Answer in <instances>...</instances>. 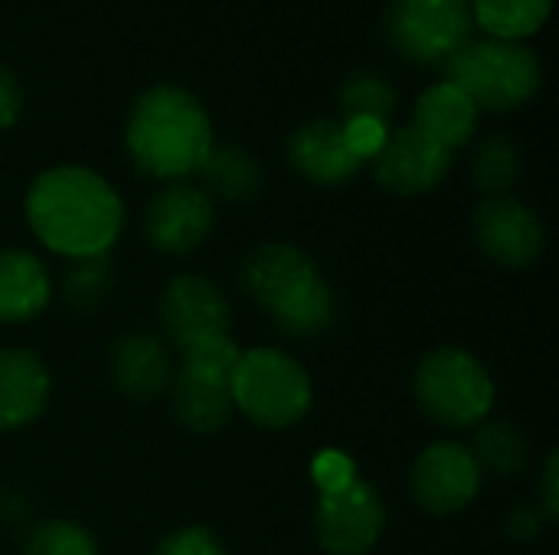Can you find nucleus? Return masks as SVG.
I'll use <instances>...</instances> for the list:
<instances>
[{"mask_svg": "<svg viewBox=\"0 0 559 555\" xmlns=\"http://www.w3.org/2000/svg\"><path fill=\"white\" fill-rule=\"evenodd\" d=\"M157 317L164 327V340L174 350H187L200 340L223 337L233 327L229 301L219 294V288L203 275H177L167 281Z\"/></svg>", "mask_w": 559, "mask_h": 555, "instance_id": "nucleus-9", "label": "nucleus"}, {"mask_svg": "<svg viewBox=\"0 0 559 555\" xmlns=\"http://www.w3.org/2000/svg\"><path fill=\"white\" fill-rule=\"evenodd\" d=\"M197 173L203 177L210 193L229 203H252L262 193V170L255 157H249L242 147H233V144H223V147L213 144V150L206 154Z\"/></svg>", "mask_w": 559, "mask_h": 555, "instance_id": "nucleus-20", "label": "nucleus"}, {"mask_svg": "<svg viewBox=\"0 0 559 555\" xmlns=\"http://www.w3.org/2000/svg\"><path fill=\"white\" fill-rule=\"evenodd\" d=\"M213 229V200L206 190L174 183L160 190L144 213V236L164 255H190Z\"/></svg>", "mask_w": 559, "mask_h": 555, "instance_id": "nucleus-12", "label": "nucleus"}, {"mask_svg": "<svg viewBox=\"0 0 559 555\" xmlns=\"http://www.w3.org/2000/svg\"><path fill=\"white\" fill-rule=\"evenodd\" d=\"M23 555H98L95 540L75 520H43L26 533Z\"/></svg>", "mask_w": 559, "mask_h": 555, "instance_id": "nucleus-27", "label": "nucleus"}, {"mask_svg": "<svg viewBox=\"0 0 559 555\" xmlns=\"http://www.w3.org/2000/svg\"><path fill=\"white\" fill-rule=\"evenodd\" d=\"M472 16L495 36L504 43H518L534 36L547 16L554 0H472Z\"/></svg>", "mask_w": 559, "mask_h": 555, "instance_id": "nucleus-22", "label": "nucleus"}, {"mask_svg": "<svg viewBox=\"0 0 559 555\" xmlns=\"http://www.w3.org/2000/svg\"><path fill=\"white\" fill-rule=\"evenodd\" d=\"M52 278L46 265L23 249L0 252V324H23L46 311Z\"/></svg>", "mask_w": 559, "mask_h": 555, "instance_id": "nucleus-17", "label": "nucleus"}, {"mask_svg": "<svg viewBox=\"0 0 559 555\" xmlns=\"http://www.w3.org/2000/svg\"><path fill=\"white\" fill-rule=\"evenodd\" d=\"M341 108L347 118H373V121L386 124V118L396 108V92L386 79L370 75V72H357L341 88Z\"/></svg>", "mask_w": 559, "mask_h": 555, "instance_id": "nucleus-26", "label": "nucleus"}, {"mask_svg": "<svg viewBox=\"0 0 559 555\" xmlns=\"http://www.w3.org/2000/svg\"><path fill=\"white\" fill-rule=\"evenodd\" d=\"M151 555H226V550L206 527H180L164 536Z\"/></svg>", "mask_w": 559, "mask_h": 555, "instance_id": "nucleus-28", "label": "nucleus"}, {"mask_svg": "<svg viewBox=\"0 0 559 555\" xmlns=\"http://www.w3.org/2000/svg\"><path fill=\"white\" fill-rule=\"evenodd\" d=\"M242 285L249 298L288 334L314 337L324 334L334 321L337 301L321 275L318 262L288 242L259 245L242 262Z\"/></svg>", "mask_w": 559, "mask_h": 555, "instance_id": "nucleus-3", "label": "nucleus"}, {"mask_svg": "<svg viewBox=\"0 0 559 555\" xmlns=\"http://www.w3.org/2000/svg\"><path fill=\"white\" fill-rule=\"evenodd\" d=\"M49 370L29 350H0V432L36 422L49 402Z\"/></svg>", "mask_w": 559, "mask_h": 555, "instance_id": "nucleus-16", "label": "nucleus"}, {"mask_svg": "<svg viewBox=\"0 0 559 555\" xmlns=\"http://www.w3.org/2000/svg\"><path fill=\"white\" fill-rule=\"evenodd\" d=\"M521 177L518 147L508 137H485L472 154V180L488 196H508Z\"/></svg>", "mask_w": 559, "mask_h": 555, "instance_id": "nucleus-25", "label": "nucleus"}, {"mask_svg": "<svg viewBox=\"0 0 559 555\" xmlns=\"http://www.w3.org/2000/svg\"><path fill=\"white\" fill-rule=\"evenodd\" d=\"M413 393L423 415L442 429H475L495 409L491 373L462 347L432 350L416 370Z\"/></svg>", "mask_w": 559, "mask_h": 555, "instance_id": "nucleus-5", "label": "nucleus"}, {"mask_svg": "<svg viewBox=\"0 0 559 555\" xmlns=\"http://www.w3.org/2000/svg\"><path fill=\"white\" fill-rule=\"evenodd\" d=\"M26 222L62 258L108 255L124 229V203L95 170L52 167L26 193Z\"/></svg>", "mask_w": 559, "mask_h": 555, "instance_id": "nucleus-1", "label": "nucleus"}, {"mask_svg": "<svg viewBox=\"0 0 559 555\" xmlns=\"http://www.w3.org/2000/svg\"><path fill=\"white\" fill-rule=\"evenodd\" d=\"M233 409H239L259 429H292L311 412V376L308 370L272 347L246 350L229 383Z\"/></svg>", "mask_w": 559, "mask_h": 555, "instance_id": "nucleus-4", "label": "nucleus"}, {"mask_svg": "<svg viewBox=\"0 0 559 555\" xmlns=\"http://www.w3.org/2000/svg\"><path fill=\"white\" fill-rule=\"evenodd\" d=\"M557 455H550L547 458V468H544V474H540V507H544V514L550 517V520H557L559 517V471H557Z\"/></svg>", "mask_w": 559, "mask_h": 555, "instance_id": "nucleus-32", "label": "nucleus"}, {"mask_svg": "<svg viewBox=\"0 0 559 555\" xmlns=\"http://www.w3.org/2000/svg\"><path fill=\"white\" fill-rule=\"evenodd\" d=\"M344 137L350 144V150L360 157V160H373L386 141V124L383 121H373V118H347L344 124Z\"/></svg>", "mask_w": 559, "mask_h": 555, "instance_id": "nucleus-29", "label": "nucleus"}, {"mask_svg": "<svg viewBox=\"0 0 559 555\" xmlns=\"http://www.w3.org/2000/svg\"><path fill=\"white\" fill-rule=\"evenodd\" d=\"M239 357H242V350L236 347V340L229 334L210 337V340H200V343L180 350L177 376L197 379V383H210V386H226L229 389Z\"/></svg>", "mask_w": 559, "mask_h": 555, "instance_id": "nucleus-24", "label": "nucleus"}, {"mask_svg": "<svg viewBox=\"0 0 559 555\" xmlns=\"http://www.w3.org/2000/svg\"><path fill=\"white\" fill-rule=\"evenodd\" d=\"M445 82L459 85L478 108L508 111L540 88V59L521 43H468L445 62Z\"/></svg>", "mask_w": 559, "mask_h": 555, "instance_id": "nucleus-6", "label": "nucleus"}, {"mask_svg": "<svg viewBox=\"0 0 559 555\" xmlns=\"http://www.w3.org/2000/svg\"><path fill=\"white\" fill-rule=\"evenodd\" d=\"M386 530V507L380 494L344 474L341 481L321 484L314 504V533L331 555H367Z\"/></svg>", "mask_w": 559, "mask_h": 555, "instance_id": "nucleus-8", "label": "nucleus"}, {"mask_svg": "<svg viewBox=\"0 0 559 555\" xmlns=\"http://www.w3.org/2000/svg\"><path fill=\"white\" fill-rule=\"evenodd\" d=\"M409 491L423 510L449 517V514L465 510L478 497L481 471H478L468 445L436 442L413 461Z\"/></svg>", "mask_w": 559, "mask_h": 555, "instance_id": "nucleus-10", "label": "nucleus"}, {"mask_svg": "<svg viewBox=\"0 0 559 555\" xmlns=\"http://www.w3.org/2000/svg\"><path fill=\"white\" fill-rule=\"evenodd\" d=\"M124 144L134 167L147 177L180 180L197 173L213 150V124L190 92L157 85L134 101Z\"/></svg>", "mask_w": 559, "mask_h": 555, "instance_id": "nucleus-2", "label": "nucleus"}, {"mask_svg": "<svg viewBox=\"0 0 559 555\" xmlns=\"http://www.w3.org/2000/svg\"><path fill=\"white\" fill-rule=\"evenodd\" d=\"M468 0H393L386 10V36L396 52L413 62L445 65L472 39Z\"/></svg>", "mask_w": 559, "mask_h": 555, "instance_id": "nucleus-7", "label": "nucleus"}, {"mask_svg": "<svg viewBox=\"0 0 559 555\" xmlns=\"http://www.w3.org/2000/svg\"><path fill=\"white\" fill-rule=\"evenodd\" d=\"M472 232L478 249L501 268H527L544 252V222L514 196H488L475 216Z\"/></svg>", "mask_w": 559, "mask_h": 555, "instance_id": "nucleus-11", "label": "nucleus"}, {"mask_svg": "<svg viewBox=\"0 0 559 555\" xmlns=\"http://www.w3.org/2000/svg\"><path fill=\"white\" fill-rule=\"evenodd\" d=\"M478 124V105L452 82H439L426 88L416 101L413 128L442 144L445 150H455L472 141Z\"/></svg>", "mask_w": 559, "mask_h": 555, "instance_id": "nucleus-18", "label": "nucleus"}, {"mask_svg": "<svg viewBox=\"0 0 559 555\" xmlns=\"http://www.w3.org/2000/svg\"><path fill=\"white\" fill-rule=\"evenodd\" d=\"M468 451H472L481 478L488 474V478H498V481L524 474L527 461H531L527 435L514 422H508V419L475 425V438H472Z\"/></svg>", "mask_w": 559, "mask_h": 555, "instance_id": "nucleus-19", "label": "nucleus"}, {"mask_svg": "<svg viewBox=\"0 0 559 555\" xmlns=\"http://www.w3.org/2000/svg\"><path fill=\"white\" fill-rule=\"evenodd\" d=\"M170 386H174V415L193 435L219 432L236 412L226 386H210V383H197L183 376H174Z\"/></svg>", "mask_w": 559, "mask_h": 555, "instance_id": "nucleus-21", "label": "nucleus"}, {"mask_svg": "<svg viewBox=\"0 0 559 555\" xmlns=\"http://www.w3.org/2000/svg\"><path fill=\"white\" fill-rule=\"evenodd\" d=\"M550 523V517L544 514L540 504H527V507H518L508 520V533L518 536V540H534L544 533V527Z\"/></svg>", "mask_w": 559, "mask_h": 555, "instance_id": "nucleus-30", "label": "nucleus"}, {"mask_svg": "<svg viewBox=\"0 0 559 555\" xmlns=\"http://www.w3.org/2000/svg\"><path fill=\"white\" fill-rule=\"evenodd\" d=\"M373 160H377L380 186L400 196H419V193L436 190L445 180L452 167V150H445L442 144H436L432 137H426L423 131L409 124V128L386 134Z\"/></svg>", "mask_w": 559, "mask_h": 555, "instance_id": "nucleus-13", "label": "nucleus"}, {"mask_svg": "<svg viewBox=\"0 0 559 555\" xmlns=\"http://www.w3.org/2000/svg\"><path fill=\"white\" fill-rule=\"evenodd\" d=\"M108 373L115 389L131 402H151L167 393L177 376L174 353L160 334L134 330L124 334L108 357Z\"/></svg>", "mask_w": 559, "mask_h": 555, "instance_id": "nucleus-14", "label": "nucleus"}, {"mask_svg": "<svg viewBox=\"0 0 559 555\" xmlns=\"http://www.w3.org/2000/svg\"><path fill=\"white\" fill-rule=\"evenodd\" d=\"M288 160L298 173L324 186L344 183L364 167V160L350 150L344 128L324 118L301 124L288 137Z\"/></svg>", "mask_w": 559, "mask_h": 555, "instance_id": "nucleus-15", "label": "nucleus"}, {"mask_svg": "<svg viewBox=\"0 0 559 555\" xmlns=\"http://www.w3.org/2000/svg\"><path fill=\"white\" fill-rule=\"evenodd\" d=\"M115 291V268L108 255H88V258H69L62 272V294L69 307L92 314L98 311Z\"/></svg>", "mask_w": 559, "mask_h": 555, "instance_id": "nucleus-23", "label": "nucleus"}, {"mask_svg": "<svg viewBox=\"0 0 559 555\" xmlns=\"http://www.w3.org/2000/svg\"><path fill=\"white\" fill-rule=\"evenodd\" d=\"M20 108H23L20 85H16V79L0 65V131L10 128V124L20 118Z\"/></svg>", "mask_w": 559, "mask_h": 555, "instance_id": "nucleus-31", "label": "nucleus"}]
</instances>
